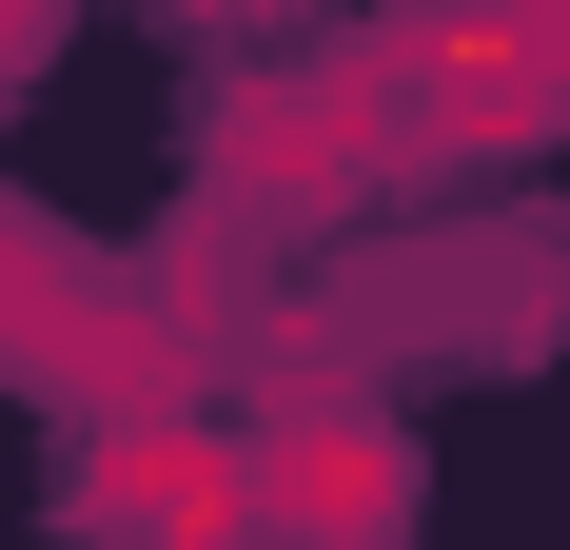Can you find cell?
Returning a JSON list of instances; mask_svg holds the SVG:
<instances>
[{
    "label": "cell",
    "mask_w": 570,
    "mask_h": 550,
    "mask_svg": "<svg viewBox=\"0 0 570 550\" xmlns=\"http://www.w3.org/2000/svg\"><path fill=\"white\" fill-rule=\"evenodd\" d=\"M374 138H394V99H374V79H295V99H256V118H236V197H256V217L354 197V177H374Z\"/></svg>",
    "instance_id": "2"
},
{
    "label": "cell",
    "mask_w": 570,
    "mask_h": 550,
    "mask_svg": "<svg viewBox=\"0 0 570 550\" xmlns=\"http://www.w3.org/2000/svg\"><path fill=\"white\" fill-rule=\"evenodd\" d=\"M394 79L433 138H531V118H570V0H433Z\"/></svg>",
    "instance_id": "1"
},
{
    "label": "cell",
    "mask_w": 570,
    "mask_h": 550,
    "mask_svg": "<svg viewBox=\"0 0 570 550\" xmlns=\"http://www.w3.org/2000/svg\"><path fill=\"white\" fill-rule=\"evenodd\" d=\"M177 20H295V0H177Z\"/></svg>",
    "instance_id": "4"
},
{
    "label": "cell",
    "mask_w": 570,
    "mask_h": 550,
    "mask_svg": "<svg viewBox=\"0 0 570 550\" xmlns=\"http://www.w3.org/2000/svg\"><path fill=\"white\" fill-rule=\"evenodd\" d=\"M276 492H295V511H354V531H374V511H413V472H394V433H374V413H315Z\"/></svg>",
    "instance_id": "3"
}]
</instances>
